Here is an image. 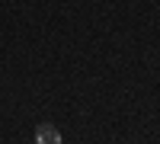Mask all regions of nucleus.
Masks as SVG:
<instances>
[{"instance_id":"1","label":"nucleus","mask_w":160,"mask_h":144,"mask_svg":"<svg viewBox=\"0 0 160 144\" xmlns=\"http://www.w3.org/2000/svg\"><path fill=\"white\" fill-rule=\"evenodd\" d=\"M35 141H38V144H64V141H61V132H58L55 125H48V122L35 128Z\"/></svg>"}]
</instances>
